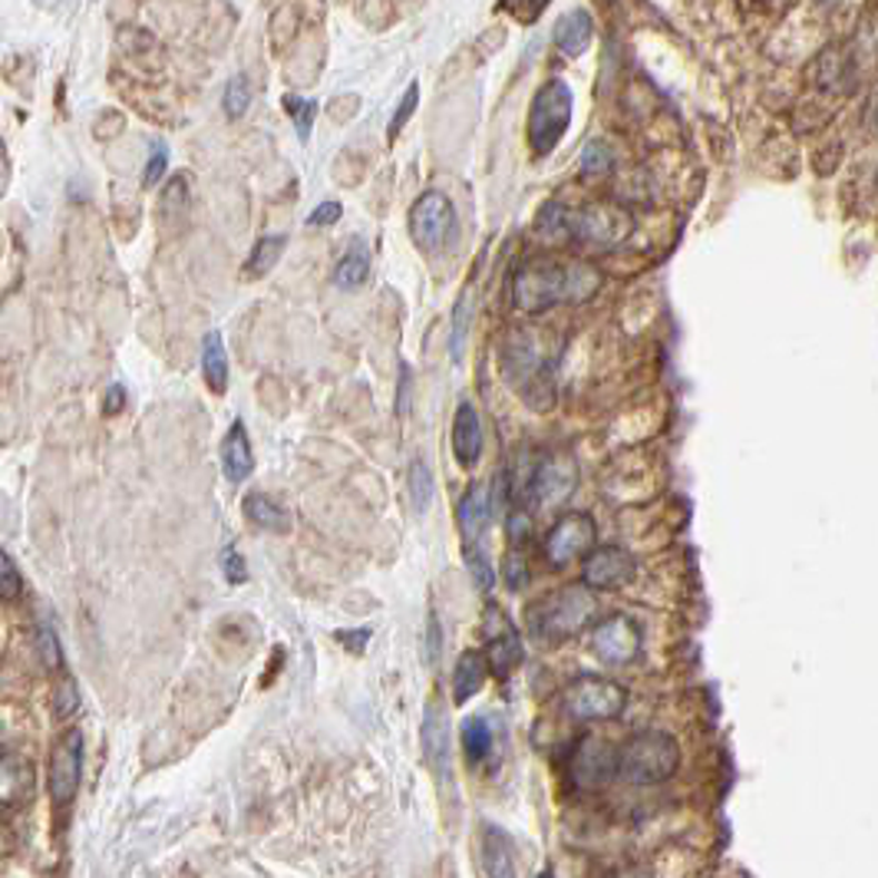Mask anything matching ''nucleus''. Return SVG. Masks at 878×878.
Instances as JSON below:
<instances>
[{
    "label": "nucleus",
    "mask_w": 878,
    "mask_h": 878,
    "mask_svg": "<svg viewBox=\"0 0 878 878\" xmlns=\"http://www.w3.org/2000/svg\"><path fill=\"white\" fill-rule=\"evenodd\" d=\"M483 866H486L489 878H519L515 876V842L495 822L483 826Z\"/></svg>",
    "instance_id": "a211bd4d"
},
{
    "label": "nucleus",
    "mask_w": 878,
    "mask_h": 878,
    "mask_svg": "<svg viewBox=\"0 0 878 878\" xmlns=\"http://www.w3.org/2000/svg\"><path fill=\"white\" fill-rule=\"evenodd\" d=\"M483 658H486V664L499 678H509V674L525 661V644H522V638L509 628L505 634H495V638L489 641Z\"/></svg>",
    "instance_id": "412c9836"
},
{
    "label": "nucleus",
    "mask_w": 878,
    "mask_h": 878,
    "mask_svg": "<svg viewBox=\"0 0 878 878\" xmlns=\"http://www.w3.org/2000/svg\"><path fill=\"white\" fill-rule=\"evenodd\" d=\"M221 569H225V579H228L231 585H238V582H245V579H248V569H245V562H241V555H238V552H225V562H221Z\"/></svg>",
    "instance_id": "79ce46f5"
},
{
    "label": "nucleus",
    "mask_w": 878,
    "mask_h": 878,
    "mask_svg": "<svg viewBox=\"0 0 878 878\" xmlns=\"http://www.w3.org/2000/svg\"><path fill=\"white\" fill-rule=\"evenodd\" d=\"M572 126V87L565 80H549L529 109V146L539 159L552 156Z\"/></svg>",
    "instance_id": "39448f33"
},
{
    "label": "nucleus",
    "mask_w": 878,
    "mask_h": 878,
    "mask_svg": "<svg viewBox=\"0 0 878 878\" xmlns=\"http://www.w3.org/2000/svg\"><path fill=\"white\" fill-rule=\"evenodd\" d=\"M20 588H23V582H20V572H17V565H13V562H10V555L0 549V594L13 598V594H20Z\"/></svg>",
    "instance_id": "4c0bfd02"
},
{
    "label": "nucleus",
    "mask_w": 878,
    "mask_h": 878,
    "mask_svg": "<svg viewBox=\"0 0 878 878\" xmlns=\"http://www.w3.org/2000/svg\"><path fill=\"white\" fill-rule=\"evenodd\" d=\"M334 221H341V201H320L310 211V218H307L310 228H324V225H334Z\"/></svg>",
    "instance_id": "ea45409f"
},
{
    "label": "nucleus",
    "mask_w": 878,
    "mask_h": 878,
    "mask_svg": "<svg viewBox=\"0 0 878 878\" xmlns=\"http://www.w3.org/2000/svg\"><path fill=\"white\" fill-rule=\"evenodd\" d=\"M631 228H634V218L614 205H588V208L545 205L535 218V231H542L549 241L569 238V241H585L591 248H611L624 241Z\"/></svg>",
    "instance_id": "f03ea898"
},
{
    "label": "nucleus",
    "mask_w": 878,
    "mask_h": 878,
    "mask_svg": "<svg viewBox=\"0 0 878 878\" xmlns=\"http://www.w3.org/2000/svg\"><path fill=\"white\" fill-rule=\"evenodd\" d=\"M466 565H470V575H473L476 588H480V591H492V585H495V569H492L486 552L476 549V545H466Z\"/></svg>",
    "instance_id": "7c9ffc66"
},
{
    "label": "nucleus",
    "mask_w": 878,
    "mask_h": 878,
    "mask_svg": "<svg viewBox=\"0 0 878 878\" xmlns=\"http://www.w3.org/2000/svg\"><path fill=\"white\" fill-rule=\"evenodd\" d=\"M201 374H205V384L211 393L228 391V354H225L218 331H211L201 341Z\"/></svg>",
    "instance_id": "5701e85b"
},
{
    "label": "nucleus",
    "mask_w": 878,
    "mask_h": 878,
    "mask_svg": "<svg viewBox=\"0 0 878 878\" xmlns=\"http://www.w3.org/2000/svg\"><path fill=\"white\" fill-rule=\"evenodd\" d=\"M0 733H3V723H0Z\"/></svg>",
    "instance_id": "09e8293b"
},
{
    "label": "nucleus",
    "mask_w": 878,
    "mask_h": 878,
    "mask_svg": "<svg viewBox=\"0 0 878 878\" xmlns=\"http://www.w3.org/2000/svg\"><path fill=\"white\" fill-rule=\"evenodd\" d=\"M122 403H126V393H122V387H109V396H106V413H119V410H122Z\"/></svg>",
    "instance_id": "a18cd8bd"
},
{
    "label": "nucleus",
    "mask_w": 878,
    "mask_h": 878,
    "mask_svg": "<svg viewBox=\"0 0 878 878\" xmlns=\"http://www.w3.org/2000/svg\"><path fill=\"white\" fill-rule=\"evenodd\" d=\"M453 453L460 460V466H476L480 453H483V423L473 403H460L456 416H453Z\"/></svg>",
    "instance_id": "2eb2a0df"
},
{
    "label": "nucleus",
    "mask_w": 878,
    "mask_h": 878,
    "mask_svg": "<svg viewBox=\"0 0 878 878\" xmlns=\"http://www.w3.org/2000/svg\"><path fill=\"white\" fill-rule=\"evenodd\" d=\"M535 878H555V876H552V869H542Z\"/></svg>",
    "instance_id": "de8ad7c7"
},
{
    "label": "nucleus",
    "mask_w": 878,
    "mask_h": 878,
    "mask_svg": "<svg viewBox=\"0 0 878 878\" xmlns=\"http://www.w3.org/2000/svg\"><path fill=\"white\" fill-rule=\"evenodd\" d=\"M598 604L591 598V591L582 585L559 588L555 594L542 598L539 604H532L529 611V621H532V631L545 641H562V638H572L585 628L588 621L594 618Z\"/></svg>",
    "instance_id": "20e7f679"
},
{
    "label": "nucleus",
    "mask_w": 878,
    "mask_h": 878,
    "mask_svg": "<svg viewBox=\"0 0 878 878\" xmlns=\"http://www.w3.org/2000/svg\"><path fill=\"white\" fill-rule=\"evenodd\" d=\"M594 535H598V525L588 512H569L562 515L549 535H545V559L555 565V569H565L579 559H585L594 545Z\"/></svg>",
    "instance_id": "1a4fd4ad"
},
{
    "label": "nucleus",
    "mask_w": 878,
    "mask_h": 878,
    "mask_svg": "<svg viewBox=\"0 0 878 878\" xmlns=\"http://www.w3.org/2000/svg\"><path fill=\"white\" fill-rule=\"evenodd\" d=\"M549 3H552V0H502V10H505L515 23L529 27V23H535V20L545 13Z\"/></svg>",
    "instance_id": "2f4dec72"
},
{
    "label": "nucleus",
    "mask_w": 878,
    "mask_h": 878,
    "mask_svg": "<svg viewBox=\"0 0 878 878\" xmlns=\"http://www.w3.org/2000/svg\"><path fill=\"white\" fill-rule=\"evenodd\" d=\"M80 777H83V733L77 727H70L60 733V740L50 753V796H53V802L67 806L80 789Z\"/></svg>",
    "instance_id": "f8f14e48"
},
{
    "label": "nucleus",
    "mask_w": 878,
    "mask_h": 878,
    "mask_svg": "<svg viewBox=\"0 0 878 878\" xmlns=\"http://www.w3.org/2000/svg\"><path fill=\"white\" fill-rule=\"evenodd\" d=\"M611 878H651V872H648V869H624V872H618V876Z\"/></svg>",
    "instance_id": "49530a36"
},
{
    "label": "nucleus",
    "mask_w": 878,
    "mask_h": 878,
    "mask_svg": "<svg viewBox=\"0 0 878 878\" xmlns=\"http://www.w3.org/2000/svg\"><path fill=\"white\" fill-rule=\"evenodd\" d=\"M509 535L522 545V542H529V535H532V519L525 515V512H512V519H509Z\"/></svg>",
    "instance_id": "37998d69"
},
{
    "label": "nucleus",
    "mask_w": 878,
    "mask_h": 878,
    "mask_svg": "<svg viewBox=\"0 0 878 878\" xmlns=\"http://www.w3.org/2000/svg\"><path fill=\"white\" fill-rule=\"evenodd\" d=\"M77 703H80V693H77V687H73V681H63V687H60V703H57V713H60V717H67V713H73V710H77Z\"/></svg>",
    "instance_id": "c03bdc74"
},
{
    "label": "nucleus",
    "mask_w": 878,
    "mask_h": 878,
    "mask_svg": "<svg viewBox=\"0 0 878 878\" xmlns=\"http://www.w3.org/2000/svg\"><path fill=\"white\" fill-rule=\"evenodd\" d=\"M406 492H410V502L416 512H426V505L433 502V473L426 470L423 460H413L410 463V473H406Z\"/></svg>",
    "instance_id": "bb28decb"
},
{
    "label": "nucleus",
    "mask_w": 878,
    "mask_h": 878,
    "mask_svg": "<svg viewBox=\"0 0 878 878\" xmlns=\"http://www.w3.org/2000/svg\"><path fill=\"white\" fill-rule=\"evenodd\" d=\"M285 109L292 112L297 136H300V139H307V136H310V126H314V116H317V106H314L310 99L285 97Z\"/></svg>",
    "instance_id": "473e14b6"
},
{
    "label": "nucleus",
    "mask_w": 878,
    "mask_h": 878,
    "mask_svg": "<svg viewBox=\"0 0 878 878\" xmlns=\"http://www.w3.org/2000/svg\"><path fill=\"white\" fill-rule=\"evenodd\" d=\"M579 489V463L569 453H552L545 456L529 483V499L539 509H555L562 505L572 492Z\"/></svg>",
    "instance_id": "9b49d317"
},
{
    "label": "nucleus",
    "mask_w": 878,
    "mask_h": 878,
    "mask_svg": "<svg viewBox=\"0 0 878 878\" xmlns=\"http://www.w3.org/2000/svg\"><path fill=\"white\" fill-rule=\"evenodd\" d=\"M591 651L601 664L624 668L641 654V628L628 614H611V618L594 624Z\"/></svg>",
    "instance_id": "9d476101"
},
{
    "label": "nucleus",
    "mask_w": 878,
    "mask_h": 878,
    "mask_svg": "<svg viewBox=\"0 0 878 878\" xmlns=\"http://www.w3.org/2000/svg\"><path fill=\"white\" fill-rule=\"evenodd\" d=\"M594 37V23L588 10H569L555 27V43L565 57H582Z\"/></svg>",
    "instance_id": "6ab92c4d"
},
{
    "label": "nucleus",
    "mask_w": 878,
    "mask_h": 878,
    "mask_svg": "<svg viewBox=\"0 0 878 878\" xmlns=\"http://www.w3.org/2000/svg\"><path fill=\"white\" fill-rule=\"evenodd\" d=\"M486 658L480 651H466L460 654V664L453 671V700L456 703H466L473 700V693H480V687L486 681Z\"/></svg>",
    "instance_id": "4be33fe9"
},
{
    "label": "nucleus",
    "mask_w": 878,
    "mask_h": 878,
    "mask_svg": "<svg viewBox=\"0 0 878 878\" xmlns=\"http://www.w3.org/2000/svg\"><path fill=\"white\" fill-rule=\"evenodd\" d=\"M611 166H614L611 146L604 139H591L582 152V172L585 176H604V172H611Z\"/></svg>",
    "instance_id": "c756f323"
},
{
    "label": "nucleus",
    "mask_w": 878,
    "mask_h": 878,
    "mask_svg": "<svg viewBox=\"0 0 878 878\" xmlns=\"http://www.w3.org/2000/svg\"><path fill=\"white\" fill-rule=\"evenodd\" d=\"M221 470L228 476V483H245L255 470V456H251V440L241 420L231 423V430L221 440Z\"/></svg>",
    "instance_id": "f3484780"
},
{
    "label": "nucleus",
    "mask_w": 878,
    "mask_h": 878,
    "mask_svg": "<svg viewBox=\"0 0 878 878\" xmlns=\"http://www.w3.org/2000/svg\"><path fill=\"white\" fill-rule=\"evenodd\" d=\"M681 767V747L664 730H644L634 733L618 750V777L631 786H658L671 780Z\"/></svg>",
    "instance_id": "7ed1b4c3"
},
{
    "label": "nucleus",
    "mask_w": 878,
    "mask_h": 878,
    "mask_svg": "<svg viewBox=\"0 0 878 878\" xmlns=\"http://www.w3.org/2000/svg\"><path fill=\"white\" fill-rule=\"evenodd\" d=\"M489 515H492V489H489V483H473L460 502V512H456L466 545H476L483 539V532L489 529Z\"/></svg>",
    "instance_id": "dca6fc26"
},
{
    "label": "nucleus",
    "mask_w": 878,
    "mask_h": 878,
    "mask_svg": "<svg viewBox=\"0 0 878 878\" xmlns=\"http://www.w3.org/2000/svg\"><path fill=\"white\" fill-rule=\"evenodd\" d=\"M245 515L258 525V529H268V532H288L292 529V515L268 495L262 492H251L245 499Z\"/></svg>",
    "instance_id": "b1692460"
},
{
    "label": "nucleus",
    "mask_w": 878,
    "mask_h": 878,
    "mask_svg": "<svg viewBox=\"0 0 878 878\" xmlns=\"http://www.w3.org/2000/svg\"><path fill=\"white\" fill-rule=\"evenodd\" d=\"M502 579H505V585L512 588V591H522V588L529 585V565H525V559H522L519 552H509L505 569H502Z\"/></svg>",
    "instance_id": "e433bc0d"
},
{
    "label": "nucleus",
    "mask_w": 878,
    "mask_h": 878,
    "mask_svg": "<svg viewBox=\"0 0 878 878\" xmlns=\"http://www.w3.org/2000/svg\"><path fill=\"white\" fill-rule=\"evenodd\" d=\"M463 747L470 760H486L492 750V727L486 717H470L463 723Z\"/></svg>",
    "instance_id": "cd10ccee"
},
{
    "label": "nucleus",
    "mask_w": 878,
    "mask_h": 878,
    "mask_svg": "<svg viewBox=\"0 0 878 878\" xmlns=\"http://www.w3.org/2000/svg\"><path fill=\"white\" fill-rule=\"evenodd\" d=\"M601 288V275L585 262H529L512 275V307L545 314L559 304H579Z\"/></svg>",
    "instance_id": "f257e3e1"
},
{
    "label": "nucleus",
    "mask_w": 878,
    "mask_h": 878,
    "mask_svg": "<svg viewBox=\"0 0 878 878\" xmlns=\"http://www.w3.org/2000/svg\"><path fill=\"white\" fill-rule=\"evenodd\" d=\"M40 654H43L47 668H60V644H57V634L47 624L40 628Z\"/></svg>",
    "instance_id": "a19ab883"
},
{
    "label": "nucleus",
    "mask_w": 878,
    "mask_h": 878,
    "mask_svg": "<svg viewBox=\"0 0 878 878\" xmlns=\"http://www.w3.org/2000/svg\"><path fill=\"white\" fill-rule=\"evenodd\" d=\"M628 703V693L624 687L608 678H579L565 690V710L575 717V720H611L624 710Z\"/></svg>",
    "instance_id": "423d86ee"
},
{
    "label": "nucleus",
    "mask_w": 878,
    "mask_h": 878,
    "mask_svg": "<svg viewBox=\"0 0 878 878\" xmlns=\"http://www.w3.org/2000/svg\"><path fill=\"white\" fill-rule=\"evenodd\" d=\"M367 278H371V248H367L361 238H354V241L347 245L344 258L337 262L334 282H337V288H344V292H354V288H361Z\"/></svg>",
    "instance_id": "aec40b11"
},
{
    "label": "nucleus",
    "mask_w": 878,
    "mask_h": 878,
    "mask_svg": "<svg viewBox=\"0 0 878 878\" xmlns=\"http://www.w3.org/2000/svg\"><path fill=\"white\" fill-rule=\"evenodd\" d=\"M186 205H189V186H186V179L179 176V179H172V182L166 186V193H162V215L186 211Z\"/></svg>",
    "instance_id": "c9c22d12"
},
{
    "label": "nucleus",
    "mask_w": 878,
    "mask_h": 878,
    "mask_svg": "<svg viewBox=\"0 0 878 878\" xmlns=\"http://www.w3.org/2000/svg\"><path fill=\"white\" fill-rule=\"evenodd\" d=\"M618 777V750L601 737H582L569 753V780L572 786L594 792Z\"/></svg>",
    "instance_id": "0eeeda50"
},
{
    "label": "nucleus",
    "mask_w": 878,
    "mask_h": 878,
    "mask_svg": "<svg viewBox=\"0 0 878 878\" xmlns=\"http://www.w3.org/2000/svg\"><path fill=\"white\" fill-rule=\"evenodd\" d=\"M225 116L228 119H241L251 106V83L245 77H231L228 87H225Z\"/></svg>",
    "instance_id": "c85d7f7f"
},
{
    "label": "nucleus",
    "mask_w": 878,
    "mask_h": 878,
    "mask_svg": "<svg viewBox=\"0 0 878 878\" xmlns=\"http://www.w3.org/2000/svg\"><path fill=\"white\" fill-rule=\"evenodd\" d=\"M638 575V562L631 552L618 549V545H601L591 549L585 555V585L598 588V591H618V588L631 585Z\"/></svg>",
    "instance_id": "ddd939ff"
},
{
    "label": "nucleus",
    "mask_w": 878,
    "mask_h": 878,
    "mask_svg": "<svg viewBox=\"0 0 878 878\" xmlns=\"http://www.w3.org/2000/svg\"><path fill=\"white\" fill-rule=\"evenodd\" d=\"M423 750H426V760L433 767V773L440 780H450L453 773V737H450V713L443 707V700H430L426 703V713H423Z\"/></svg>",
    "instance_id": "4468645a"
},
{
    "label": "nucleus",
    "mask_w": 878,
    "mask_h": 878,
    "mask_svg": "<svg viewBox=\"0 0 878 878\" xmlns=\"http://www.w3.org/2000/svg\"><path fill=\"white\" fill-rule=\"evenodd\" d=\"M30 789V763L20 757H3L0 760V802H13Z\"/></svg>",
    "instance_id": "a878e982"
},
{
    "label": "nucleus",
    "mask_w": 878,
    "mask_h": 878,
    "mask_svg": "<svg viewBox=\"0 0 878 878\" xmlns=\"http://www.w3.org/2000/svg\"><path fill=\"white\" fill-rule=\"evenodd\" d=\"M440 658H443V624H440V614L430 611V618H426V661H430V668H436Z\"/></svg>",
    "instance_id": "f704fd0d"
},
{
    "label": "nucleus",
    "mask_w": 878,
    "mask_h": 878,
    "mask_svg": "<svg viewBox=\"0 0 878 878\" xmlns=\"http://www.w3.org/2000/svg\"><path fill=\"white\" fill-rule=\"evenodd\" d=\"M456 225L453 201L443 193H423L410 208V235L423 251H440Z\"/></svg>",
    "instance_id": "6e6552de"
},
{
    "label": "nucleus",
    "mask_w": 878,
    "mask_h": 878,
    "mask_svg": "<svg viewBox=\"0 0 878 878\" xmlns=\"http://www.w3.org/2000/svg\"><path fill=\"white\" fill-rule=\"evenodd\" d=\"M416 102H420V83H410V90L403 93V99H399V106H396V112H393L391 139H396V136L403 132L406 119H410V116L416 112Z\"/></svg>",
    "instance_id": "72a5a7b5"
},
{
    "label": "nucleus",
    "mask_w": 878,
    "mask_h": 878,
    "mask_svg": "<svg viewBox=\"0 0 878 878\" xmlns=\"http://www.w3.org/2000/svg\"><path fill=\"white\" fill-rule=\"evenodd\" d=\"M285 248H288V235H265V238L251 248V255H248L245 278H265V275L278 265V258L285 255Z\"/></svg>",
    "instance_id": "393cba45"
},
{
    "label": "nucleus",
    "mask_w": 878,
    "mask_h": 878,
    "mask_svg": "<svg viewBox=\"0 0 878 878\" xmlns=\"http://www.w3.org/2000/svg\"><path fill=\"white\" fill-rule=\"evenodd\" d=\"M166 166H169V156H166V149L162 146H156L152 149V156H149V166H146V172H142V186L146 189H152L162 176H166Z\"/></svg>",
    "instance_id": "58836bf2"
}]
</instances>
